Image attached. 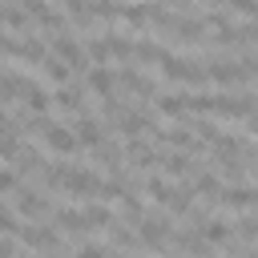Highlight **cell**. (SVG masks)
<instances>
[{"instance_id":"1","label":"cell","mask_w":258,"mask_h":258,"mask_svg":"<svg viewBox=\"0 0 258 258\" xmlns=\"http://www.w3.org/2000/svg\"><path fill=\"white\" fill-rule=\"evenodd\" d=\"M169 234H173V226H169V218H141L137 222V238H141V246H149V250H161L165 242H169Z\"/></svg>"},{"instance_id":"2","label":"cell","mask_w":258,"mask_h":258,"mask_svg":"<svg viewBox=\"0 0 258 258\" xmlns=\"http://www.w3.org/2000/svg\"><path fill=\"white\" fill-rule=\"evenodd\" d=\"M161 73L169 77V81H206V69H198V60H189V56H169L165 52V60H161Z\"/></svg>"},{"instance_id":"3","label":"cell","mask_w":258,"mask_h":258,"mask_svg":"<svg viewBox=\"0 0 258 258\" xmlns=\"http://www.w3.org/2000/svg\"><path fill=\"white\" fill-rule=\"evenodd\" d=\"M64 194H77V198H97L101 194V177L97 173H89V169H69V177H64Z\"/></svg>"},{"instance_id":"4","label":"cell","mask_w":258,"mask_h":258,"mask_svg":"<svg viewBox=\"0 0 258 258\" xmlns=\"http://www.w3.org/2000/svg\"><path fill=\"white\" fill-rule=\"evenodd\" d=\"M44 145H48L52 153H73L81 141H77V133H73V129H64V125L48 121V129H44Z\"/></svg>"},{"instance_id":"5","label":"cell","mask_w":258,"mask_h":258,"mask_svg":"<svg viewBox=\"0 0 258 258\" xmlns=\"http://www.w3.org/2000/svg\"><path fill=\"white\" fill-rule=\"evenodd\" d=\"M206 77H210V81H218V85H234V81H246V77H242V69H238V60H222V56L206 60Z\"/></svg>"},{"instance_id":"6","label":"cell","mask_w":258,"mask_h":258,"mask_svg":"<svg viewBox=\"0 0 258 258\" xmlns=\"http://www.w3.org/2000/svg\"><path fill=\"white\" fill-rule=\"evenodd\" d=\"M52 52L69 64V69H85L89 60H85V52L77 48V40H69V36H52Z\"/></svg>"},{"instance_id":"7","label":"cell","mask_w":258,"mask_h":258,"mask_svg":"<svg viewBox=\"0 0 258 258\" xmlns=\"http://www.w3.org/2000/svg\"><path fill=\"white\" fill-rule=\"evenodd\" d=\"M73 133H77V141H81V145H93V149L105 141V129H101V121H97V117H77Z\"/></svg>"},{"instance_id":"8","label":"cell","mask_w":258,"mask_h":258,"mask_svg":"<svg viewBox=\"0 0 258 258\" xmlns=\"http://www.w3.org/2000/svg\"><path fill=\"white\" fill-rule=\"evenodd\" d=\"M97 97H113V89H117V77L105 69V64H97V69H89V81H85Z\"/></svg>"},{"instance_id":"9","label":"cell","mask_w":258,"mask_h":258,"mask_svg":"<svg viewBox=\"0 0 258 258\" xmlns=\"http://www.w3.org/2000/svg\"><path fill=\"white\" fill-rule=\"evenodd\" d=\"M56 105H60L64 113H81V109H85V89H81V85H60V89H56Z\"/></svg>"},{"instance_id":"10","label":"cell","mask_w":258,"mask_h":258,"mask_svg":"<svg viewBox=\"0 0 258 258\" xmlns=\"http://www.w3.org/2000/svg\"><path fill=\"white\" fill-rule=\"evenodd\" d=\"M161 169H165L169 177H189V173H194V165H189V153H185V149L165 153V157H161Z\"/></svg>"},{"instance_id":"11","label":"cell","mask_w":258,"mask_h":258,"mask_svg":"<svg viewBox=\"0 0 258 258\" xmlns=\"http://www.w3.org/2000/svg\"><path fill=\"white\" fill-rule=\"evenodd\" d=\"M202 238H206L210 246H226V242L234 238V230H230L222 218H206V222H202Z\"/></svg>"},{"instance_id":"12","label":"cell","mask_w":258,"mask_h":258,"mask_svg":"<svg viewBox=\"0 0 258 258\" xmlns=\"http://www.w3.org/2000/svg\"><path fill=\"white\" fill-rule=\"evenodd\" d=\"M20 238H24L28 246H40V250H52V246H56V230H52V226H24Z\"/></svg>"},{"instance_id":"13","label":"cell","mask_w":258,"mask_h":258,"mask_svg":"<svg viewBox=\"0 0 258 258\" xmlns=\"http://www.w3.org/2000/svg\"><path fill=\"white\" fill-rule=\"evenodd\" d=\"M157 109L165 117H185L189 113V93H169V97H157Z\"/></svg>"},{"instance_id":"14","label":"cell","mask_w":258,"mask_h":258,"mask_svg":"<svg viewBox=\"0 0 258 258\" xmlns=\"http://www.w3.org/2000/svg\"><path fill=\"white\" fill-rule=\"evenodd\" d=\"M218 198H222L230 210H250V206H254V189H246V185H230V189H222Z\"/></svg>"},{"instance_id":"15","label":"cell","mask_w":258,"mask_h":258,"mask_svg":"<svg viewBox=\"0 0 258 258\" xmlns=\"http://www.w3.org/2000/svg\"><path fill=\"white\" fill-rule=\"evenodd\" d=\"M56 230H64V234H81V230H89L85 210H56Z\"/></svg>"},{"instance_id":"16","label":"cell","mask_w":258,"mask_h":258,"mask_svg":"<svg viewBox=\"0 0 258 258\" xmlns=\"http://www.w3.org/2000/svg\"><path fill=\"white\" fill-rule=\"evenodd\" d=\"M85 222H89V230H109L113 226V214H109L105 202H93V206H85Z\"/></svg>"},{"instance_id":"17","label":"cell","mask_w":258,"mask_h":258,"mask_svg":"<svg viewBox=\"0 0 258 258\" xmlns=\"http://www.w3.org/2000/svg\"><path fill=\"white\" fill-rule=\"evenodd\" d=\"M16 210L20 214H44L48 210V202H44V194H32V189H20V198H16Z\"/></svg>"},{"instance_id":"18","label":"cell","mask_w":258,"mask_h":258,"mask_svg":"<svg viewBox=\"0 0 258 258\" xmlns=\"http://www.w3.org/2000/svg\"><path fill=\"white\" fill-rule=\"evenodd\" d=\"M40 64H44V77H48V81H56V85H69V77H73V69H69V64L60 60V56H44Z\"/></svg>"},{"instance_id":"19","label":"cell","mask_w":258,"mask_h":258,"mask_svg":"<svg viewBox=\"0 0 258 258\" xmlns=\"http://www.w3.org/2000/svg\"><path fill=\"white\" fill-rule=\"evenodd\" d=\"M145 194H149L153 202H161V206H169V198H173V185H169L165 177H157V173H153V177L145 181Z\"/></svg>"},{"instance_id":"20","label":"cell","mask_w":258,"mask_h":258,"mask_svg":"<svg viewBox=\"0 0 258 258\" xmlns=\"http://www.w3.org/2000/svg\"><path fill=\"white\" fill-rule=\"evenodd\" d=\"M64 8H69V16H73L77 24H93V20H97L93 0H64Z\"/></svg>"},{"instance_id":"21","label":"cell","mask_w":258,"mask_h":258,"mask_svg":"<svg viewBox=\"0 0 258 258\" xmlns=\"http://www.w3.org/2000/svg\"><path fill=\"white\" fill-rule=\"evenodd\" d=\"M121 85H125L129 93H137V97H149V93H153V85H149L141 73H133V69H125V73H121Z\"/></svg>"},{"instance_id":"22","label":"cell","mask_w":258,"mask_h":258,"mask_svg":"<svg viewBox=\"0 0 258 258\" xmlns=\"http://www.w3.org/2000/svg\"><path fill=\"white\" fill-rule=\"evenodd\" d=\"M105 44H109V56H113V60H129V56H133V44H129L125 36H117V32H109Z\"/></svg>"},{"instance_id":"23","label":"cell","mask_w":258,"mask_h":258,"mask_svg":"<svg viewBox=\"0 0 258 258\" xmlns=\"http://www.w3.org/2000/svg\"><path fill=\"white\" fill-rule=\"evenodd\" d=\"M0 20H4L12 32H24V28H28V12H24V8H0Z\"/></svg>"},{"instance_id":"24","label":"cell","mask_w":258,"mask_h":258,"mask_svg":"<svg viewBox=\"0 0 258 258\" xmlns=\"http://www.w3.org/2000/svg\"><path fill=\"white\" fill-rule=\"evenodd\" d=\"M173 28H177V36H181V40H202V32H206V20H198V16H194V20H177Z\"/></svg>"},{"instance_id":"25","label":"cell","mask_w":258,"mask_h":258,"mask_svg":"<svg viewBox=\"0 0 258 258\" xmlns=\"http://www.w3.org/2000/svg\"><path fill=\"white\" fill-rule=\"evenodd\" d=\"M133 56H137V60H157V64H161V60H165V48H157L153 40H137V44H133Z\"/></svg>"},{"instance_id":"26","label":"cell","mask_w":258,"mask_h":258,"mask_svg":"<svg viewBox=\"0 0 258 258\" xmlns=\"http://www.w3.org/2000/svg\"><path fill=\"white\" fill-rule=\"evenodd\" d=\"M173 149H185V153H194L198 149V141H194V133H185V129H169V133H161Z\"/></svg>"},{"instance_id":"27","label":"cell","mask_w":258,"mask_h":258,"mask_svg":"<svg viewBox=\"0 0 258 258\" xmlns=\"http://www.w3.org/2000/svg\"><path fill=\"white\" fill-rule=\"evenodd\" d=\"M125 24H133V28H145L149 24V4H133V8H125V16H121Z\"/></svg>"},{"instance_id":"28","label":"cell","mask_w":258,"mask_h":258,"mask_svg":"<svg viewBox=\"0 0 258 258\" xmlns=\"http://www.w3.org/2000/svg\"><path fill=\"white\" fill-rule=\"evenodd\" d=\"M194 189H198V194H206V198H218V194H222V185H218V177H214V173H198V177H194Z\"/></svg>"},{"instance_id":"29","label":"cell","mask_w":258,"mask_h":258,"mask_svg":"<svg viewBox=\"0 0 258 258\" xmlns=\"http://www.w3.org/2000/svg\"><path fill=\"white\" fill-rule=\"evenodd\" d=\"M169 210H173V214H189V210H194V189H173Z\"/></svg>"},{"instance_id":"30","label":"cell","mask_w":258,"mask_h":258,"mask_svg":"<svg viewBox=\"0 0 258 258\" xmlns=\"http://www.w3.org/2000/svg\"><path fill=\"white\" fill-rule=\"evenodd\" d=\"M194 129H198V137H202V141H210V145H218V141H222L218 125H214V121H206V117H198V121H194Z\"/></svg>"},{"instance_id":"31","label":"cell","mask_w":258,"mask_h":258,"mask_svg":"<svg viewBox=\"0 0 258 258\" xmlns=\"http://www.w3.org/2000/svg\"><path fill=\"white\" fill-rule=\"evenodd\" d=\"M28 169H40V153L20 149V153H16V173H28Z\"/></svg>"},{"instance_id":"32","label":"cell","mask_w":258,"mask_h":258,"mask_svg":"<svg viewBox=\"0 0 258 258\" xmlns=\"http://www.w3.org/2000/svg\"><path fill=\"white\" fill-rule=\"evenodd\" d=\"M69 169H73V165H64V161H52V165L44 169V181H48V185H64Z\"/></svg>"},{"instance_id":"33","label":"cell","mask_w":258,"mask_h":258,"mask_svg":"<svg viewBox=\"0 0 258 258\" xmlns=\"http://www.w3.org/2000/svg\"><path fill=\"white\" fill-rule=\"evenodd\" d=\"M85 52H89V56H93L97 64H109V60H113V56H109V44H105V40H89V48H85Z\"/></svg>"},{"instance_id":"34","label":"cell","mask_w":258,"mask_h":258,"mask_svg":"<svg viewBox=\"0 0 258 258\" xmlns=\"http://www.w3.org/2000/svg\"><path fill=\"white\" fill-rule=\"evenodd\" d=\"M226 8H234L238 16H258V0H222Z\"/></svg>"},{"instance_id":"35","label":"cell","mask_w":258,"mask_h":258,"mask_svg":"<svg viewBox=\"0 0 258 258\" xmlns=\"http://www.w3.org/2000/svg\"><path fill=\"white\" fill-rule=\"evenodd\" d=\"M16 153H20L16 133H0V157H16Z\"/></svg>"},{"instance_id":"36","label":"cell","mask_w":258,"mask_h":258,"mask_svg":"<svg viewBox=\"0 0 258 258\" xmlns=\"http://www.w3.org/2000/svg\"><path fill=\"white\" fill-rule=\"evenodd\" d=\"M77 258H117V254H109L105 246H97V242H89V246H81V250H77Z\"/></svg>"},{"instance_id":"37","label":"cell","mask_w":258,"mask_h":258,"mask_svg":"<svg viewBox=\"0 0 258 258\" xmlns=\"http://www.w3.org/2000/svg\"><path fill=\"white\" fill-rule=\"evenodd\" d=\"M238 234L242 238H258V222L254 218H238Z\"/></svg>"},{"instance_id":"38","label":"cell","mask_w":258,"mask_h":258,"mask_svg":"<svg viewBox=\"0 0 258 258\" xmlns=\"http://www.w3.org/2000/svg\"><path fill=\"white\" fill-rule=\"evenodd\" d=\"M12 230H20V226H16L12 210H4V206H0V234H12Z\"/></svg>"},{"instance_id":"39","label":"cell","mask_w":258,"mask_h":258,"mask_svg":"<svg viewBox=\"0 0 258 258\" xmlns=\"http://www.w3.org/2000/svg\"><path fill=\"white\" fill-rule=\"evenodd\" d=\"M16 181H20V173H12V169H0V194H4V189H16Z\"/></svg>"},{"instance_id":"40","label":"cell","mask_w":258,"mask_h":258,"mask_svg":"<svg viewBox=\"0 0 258 258\" xmlns=\"http://www.w3.org/2000/svg\"><path fill=\"white\" fill-rule=\"evenodd\" d=\"M0 258H16V246L8 238H0Z\"/></svg>"},{"instance_id":"41","label":"cell","mask_w":258,"mask_h":258,"mask_svg":"<svg viewBox=\"0 0 258 258\" xmlns=\"http://www.w3.org/2000/svg\"><path fill=\"white\" fill-rule=\"evenodd\" d=\"M246 121H250V133H258V113H250Z\"/></svg>"},{"instance_id":"42","label":"cell","mask_w":258,"mask_h":258,"mask_svg":"<svg viewBox=\"0 0 258 258\" xmlns=\"http://www.w3.org/2000/svg\"><path fill=\"white\" fill-rule=\"evenodd\" d=\"M254 206H258V189H254Z\"/></svg>"},{"instance_id":"43","label":"cell","mask_w":258,"mask_h":258,"mask_svg":"<svg viewBox=\"0 0 258 258\" xmlns=\"http://www.w3.org/2000/svg\"><path fill=\"white\" fill-rule=\"evenodd\" d=\"M44 258H60V254H44Z\"/></svg>"},{"instance_id":"44","label":"cell","mask_w":258,"mask_h":258,"mask_svg":"<svg viewBox=\"0 0 258 258\" xmlns=\"http://www.w3.org/2000/svg\"><path fill=\"white\" fill-rule=\"evenodd\" d=\"M246 258H258V250H254V254H246Z\"/></svg>"},{"instance_id":"45","label":"cell","mask_w":258,"mask_h":258,"mask_svg":"<svg viewBox=\"0 0 258 258\" xmlns=\"http://www.w3.org/2000/svg\"><path fill=\"white\" fill-rule=\"evenodd\" d=\"M0 8H4V4H0Z\"/></svg>"}]
</instances>
